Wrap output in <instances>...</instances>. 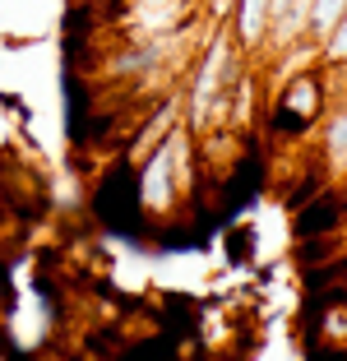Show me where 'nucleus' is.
I'll return each mask as SVG.
<instances>
[{
	"label": "nucleus",
	"instance_id": "nucleus-1",
	"mask_svg": "<svg viewBox=\"0 0 347 361\" xmlns=\"http://www.w3.org/2000/svg\"><path fill=\"white\" fill-rule=\"evenodd\" d=\"M329 106V75L319 65L310 70H296V75L278 79L274 88V102H264V130L274 144H305V139H315V130L324 126Z\"/></svg>",
	"mask_w": 347,
	"mask_h": 361
},
{
	"label": "nucleus",
	"instance_id": "nucleus-2",
	"mask_svg": "<svg viewBox=\"0 0 347 361\" xmlns=\"http://www.w3.org/2000/svg\"><path fill=\"white\" fill-rule=\"evenodd\" d=\"M88 209L106 232L121 236H139L144 232V209H139V190H135V162H111V167L97 176L93 195H88Z\"/></svg>",
	"mask_w": 347,
	"mask_h": 361
},
{
	"label": "nucleus",
	"instance_id": "nucleus-3",
	"mask_svg": "<svg viewBox=\"0 0 347 361\" xmlns=\"http://www.w3.org/2000/svg\"><path fill=\"white\" fill-rule=\"evenodd\" d=\"M292 236L301 241V236H329V232H343L347 223V190L343 185H324V190H315L310 200L301 204V209H292Z\"/></svg>",
	"mask_w": 347,
	"mask_h": 361
},
{
	"label": "nucleus",
	"instance_id": "nucleus-4",
	"mask_svg": "<svg viewBox=\"0 0 347 361\" xmlns=\"http://www.w3.org/2000/svg\"><path fill=\"white\" fill-rule=\"evenodd\" d=\"M227 28H231V37H236V47H241L245 56H255L264 47V37H269V0H236Z\"/></svg>",
	"mask_w": 347,
	"mask_h": 361
},
{
	"label": "nucleus",
	"instance_id": "nucleus-5",
	"mask_svg": "<svg viewBox=\"0 0 347 361\" xmlns=\"http://www.w3.org/2000/svg\"><path fill=\"white\" fill-rule=\"evenodd\" d=\"M116 361H176V338L171 334H144V338H126Z\"/></svg>",
	"mask_w": 347,
	"mask_h": 361
},
{
	"label": "nucleus",
	"instance_id": "nucleus-6",
	"mask_svg": "<svg viewBox=\"0 0 347 361\" xmlns=\"http://www.w3.org/2000/svg\"><path fill=\"white\" fill-rule=\"evenodd\" d=\"M324 185H329V167H324V162H315L310 171L296 167V176L283 185V204H287V209H301V204L310 200L315 190H324Z\"/></svg>",
	"mask_w": 347,
	"mask_h": 361
},
{
	"label": "nucleus",
	"instance_id": "nucleus-7",
	"mask_svg": "<svg viewBox=\"0 0 347 361\" xmlns=\"http://www.w3.org/2000/svg\"><path fill=\"white\" fill-rule=\"evenodd\" d=\"M338 250H347L343 232H329V236H301L296 241V269H315L324 259H334Z\"/></svg>",
	"mask_w": 347,
	"mask_h": 361
},
{
	"label": "nucleus",
	"instance_id": "nucleus-8",
	"mask_svg": "<svg viewBox=\"0 0 347 361\" xmlns=\"http://www.w3.org/2000/svg\"><path fill=\"white\" fill-rule=\"evenodd\" d=\"M347 0H305V37L310 42H319L329 28H334V19L343 14Z\"/></svg>",
	"mask_w": 347,
	"mask_h": 361
},
{
	"label": "nucleus",
	"instance_id": "nucleus-9",
	"mask_svg": "<svg viewBox=\"0 0 347 361\" xmlns=\"http://www.w3.org/2000/svg\"><path fill=\"white\" fill-rule=\"evenodd\" d=\"M250 245H255L250 227H231V232H227V259H231V264H245V259H250Z\"/></svg>",
	"mask_w": 347,
	"mask_h": 361
},
{
	"label": "nucleus",
	"instance_id": "nucleus-10",
	"mask_svg": "<svg viewBox=\"0 0 347 361\" xmlns=\"http://www.w3.org/2000/svg\"><path fill=\"white\" fill-rule=\"evenodd\" d=\"M231 5H236V0H200V19L209 23V28H222V23L231 19Z\"/></svg>",
	"mask_w": 347,
	"mask_h": 361
}]
</instances>
